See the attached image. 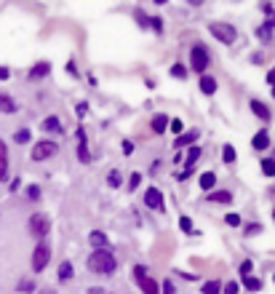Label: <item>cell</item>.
<instances>
[{"label":"cell","instance_id":"6da1fadb","mask_svg":"<svg viewBox=\"0 0 275 294\" xmlns=\"http://www.w3.org/2000/svg\"><path fill=\"white\" fill-rule=\"evenodd\" d=\"M118 268V259L110 249H94L88 257V270L96 275H110L112 270Z\"/></svg>","mask_w":275,"mask_h":294},{"label":"cell","instance_id":"7a4b0ae2","mask_svg":"<svg viewBox=\"0 0 275 294\" xmlns=\"http://www.w3.org/2000/svg\"><path fill=\"white\" fill-rule=\"evenodd\" d=\"M48 230H51L48 217H45V214H32V217H30V233L35 235V238H45Z\"/></svg>","mask_w":275,"mask_h":294},{"label":"cell","instance_id":"3957f363","mask_svg":"<svg viewBox=\"0 0 275 294\" xmlns=\"http://www.w3.org/2000/svg\"><path fill=\"white\" fill-rule=\"evenodd\" d=\"M48 259H51V249H48V244H38L35 252H32V270H35V273L45 270Z\"/></svg>","mask_w":275,"mask_h":294},{"label":"cell","instance_id":"277c9868","mask_svg":"<svg viewBox=\"0 0 275 294\" xmlns=\"http://www.w3.org/2000/svg\"><path fill=\"white\" fill-rule=\"evenodd\" d=\"M54 152H59L56 142H48V139H45V142H38L35 147H32L30 158H32V161H48V158L54 155Z\"/></svg>","mask_w":275,"mask_h":294},{"label":"cell","instance_id":"5b68a950","mask_svg":"<svg viewBox=\"0 0 275 294\" xmlns=\"http://www.w3.org/2000/svg\"><path fill=\"white\" fill-rule=\"evenodd\" d=\"M209 32L216 38V41L225 43V46H230V43L235 41V30H233L230 24H209Z\"/></svg>","mask_w":275,"mask_h":294},{"label":"cell","instance_id":"8992f818","mask_svg":"<svg viewBox=\"0 0 275 294\" xmlns=\"http://www.w3.org/2000/svg\"><path fill=\"white\" fill-rule=\"evenodd\" d=\"M190 64H192V70L206 72V67H209V51H206L203 46H192V51H190Z\"/></svg>","mask_w":275,"mask_h":294},{"label":"cell","instance_id":"52a82bcc","mask_svg":"<svg viewBox=\"0 0 275 294\" xmlns=\"http://www.w3.org/2000/svg\"><path fill=\"white\" fill-rule=\"evenodd\" d=\"M145 206L155 209V211H163L166 209V201H163V195H160L158 188H147L145 190Z\"/></svg>","mask_w":275,"mask_h":294},{"label":"cell","instance_id":"ba28073f","mask_svg":"<svg viewBox=\"0 0 275 294\" xmlns=\"http://www.w3.org/2000/svg\"><path fill=\"white\" fill-rule=\"evenodd\" d=\"M78 158H80V163H88V161H91V152H88V145H85L83 126L78 128Z\"/></svg>","mask_w":275,"mask_h":294},{"label":"cell","instance_id":"9c48e42d","mask_svg":"<svg viewBox=\"0 0 275 294\" xmlns=\"http://www.w3.org/2000/svg\"><path fill=\"white\" fill-rule=\"evenodd\" d=\"M40 128L43 131H48V134H62V121L56 115H48L43 123H40Z\"/></svg>","mask_w":275,"mask_h":294},{"label":"cell","instance_id":"30bf717a","mask_svg":"<svg viewBox=\"0 0 275 294\" xmlns=\"http://www.w3.org/2000/svg\"><path fill=\"white\" fill-rule=\"evenodd\" d=\"M251 112H254L259 121H270V110H267V105L259 102V99H251Z\"/></svg>","mask_w":275,"mask_h":294},{"label":"cell","instance_id":"8fae6325","mask_svg":"<svg viewBox=\"0 0 275 294\" xmlns=\"http://www.w3.org/2000/svg\"><path fill=\"white\" fill-rule=\"evenodd\" d=\"M251 147H254V150H267V147H270V134H267V131H256L254 139H251Z\"/></svg>","mask_w":275,"mask_h":294},{"label":"cell","instance_id":"7c38bea8","mask_svg":"<svg viewBox=\"0 0 275 294\" xmlns=\"http://www.w3.org/2000/svg\"><path fill=\"white\" fill-rule=\"evenodd\" d=\"M211 203H230L233 201V193L230 190H214V193H209L206 195Z\"/></svg>","mask_w":275,"mask_h":294},{"label":"cell","instance_id":"4fadbf2b","mask_svg":"<svg viewBox=\"0 0 275 294\" xmlns=\"http://www.w3.org/2000/svg\"><path fill=\"white\" fill-rule=\"evenodd\" d=\"M200 91H203V94H209V97H211V94L216 91V81H214L211 75H203V78H200Z\"/></svg>","mask_w":275,"mask_h":294},{"label":"cell","instance_id":"5bb4252c","mask_svg":"<svg viewBox=\"0 0 275 294\" xmlns=\"http://www.w3.org/2000/svg\"><path fill=\"white\" fill-rule=\"evenodd\" d=\"M8 177V152H5V145L0 142V179Z\"/></svg>","mask_w":275,"mask_h":294},{"label":"cell","instance_id":"9a60e30c","mask_svg":"<svg viewBox=\"0 0 275 294\" xmlns=\"http://www.w3.org/2000/svg\"><path fill=\"white\" fill-rule=\"evenodd\" d=\"M0 112H5V115L16 112V102L11 99V97H5V94H0Z\"/></svg>","mask_w":275,"mask_h":294},{"label":"cell","instance_id":"2e32d148","mask_svg":"<svg viewBox=\"0 0 275 294\" xmlns=\"http://www.w3.org/2000/svg\"><path fill=\"white\" fill-rule=\"evenodd\" d=\"M169 118H166V115H155V118H152V131H155V134H166V126H169Z\"/></svg>","mask_w":275,"mask_h":294},{"label":"cell","instance_id":"e0dca14e","mask_svg":"<svg viewBox=\"0 0 275 294\" xmlns=\"http://www.w3.org/2000/svg\"><path fill=\"white\" fill-rule=\"evenodd\" d=\"M139 289H142V292H145V294H158V292H160V286H158V284H155V281H152V278H150V275H147V278H145V281H139Z\"/></svg>","mask_w":275,"mask_h":294},{"label":"cell","instance_id":"ac0fdd59","mask_svg":"<svg viewBox=\"0 0 275 294\" xmlns=\"http://www.w3.org/2000/svg\"><path fill=\"white\" fill-rule=\"evenodd\" d=\"M56 278H59V281H70V278H72V262H67V259H64V262L59 265V273H56Z\"/></svg>","mask_w":275,"mask_h":294},{"label":"cell","instance_id":"d6986e66","mask_svg":"<svg viewBox=\"0 0 275 294\" xmlns=\"http://www.w3.org/2000/svg\"><path fill=\"white\" fill-rule=\"evenodd\" d=\"M88 241H91V244H94L96 249H107V235L99 233V230H94V233L88 235Z\"/></svg>","mask_w":275,"mask_h":294},{"label":"cell","instance_id":"ffe728a7","mask_svg":"<svg viewBox=\"0 0 275 294\" xmlns=\"http://www.w3.org/2000/svg\"><path fill=\"white\" fill-rule=\"evenodd\" d=\"M200 137V131H190V134H182V137H176V147H185V145H192L195 139Z\"/></svg>","mask_w":275,"mask_h":294},{"label":"cell","instance_id":"44dd1931","mask_svg":"<svg viewBox=\"0 0 275 294\" xmlns=\"http://www.w3.org/2000/svg\"><path fill=\"white\" fill-rule=\"evenodd\" d=\"M214 185H216V174H214V171L200 174V188H203V190H211Z\"/></svg>","mask_w":275,"mask_h":294},{"label":"cell","instance_id":"7402d4cb","mask_svg":"<svg viewBox=\"0 0 275 294\" xmlns=\"http://www.w3.org/2000/svg\"><path fill=\"white\" fill-rule=\"evenodd\" d=\"M243 289H249V292H259V289H262V281H259V278H254V275H243Z\"/></svg>","mask_w":275,"mask_h":294},{"label":"cell","instance_id":"603a6c76","mask_svg":"<svg viewBox=\"0 0 275 294\" xmlns=\"http://www.w3.org/2000/svg\"><path fill=\"white\" fill-rule=\"evenodd\" d=\"M16 292H21V294H30V292H35V281H30V278H21L19 284H16Z\"/></svg>","mask_w":275,"mask_h":294},{"label":"cell","instance_id":"cb8c5ba5","mask_svg":"<svg viewBox=\"0 0 275 294\" xmlns=\"http://www.w3.org/2000/svg\"><path fill=\"white\" fill-rule=\"evenodd\" d=\"M43 75H48V62H40L30 70V78H43Z\"/></svg>","mask_w":275,"mask_h":294},{"label":"cell","instance_id":"d4e9b609","mask_svg":"<svg viewBox=\"0 0 275 294\" xmlns=\"http://www.w3.org/2000/svg\"><path fill=\"white\" fill-rule=\"evenodd\" d=\"M262 174H265V177H275V161L273 158H265V161H262Z\"/></svg>","mask_w":275,"mask_h":294},{"label":"cell","instance_id":"484cf974","mask_svg":"<svg viewBox=\"0 0 275 294\" xmlns=\"http://www.w3.org/2000/svg\"><path fill=\"white\" fill-rule=\"evenodd\" d=\"M222 161H225V163H233V161H235V147H233V145H225V147H222Z\"/></svg>","mask_w":275,"mask_h":294},{"label":"cell","instance_id":"4316f807","mask_svg":"<svg viewBox=\"0 0 275 294\" xmlns=\"http://www.w3.org/2000/svg\"><path fill=\"white\" fill-rule=\"evenodd\" d=\"M30 137H32V134L27 131V128H19V131L14 134V142L16 145H27V142H30Z\"/></svg>","mask_w":275,"mask_h":294},{"label":"cell","instance_id":"83f0119b","mask_svg":"<svg viewBox=\"0 0 275 294\" xmlns=\"http://www.w3.org/2000/svg\"><path fill=\"white\" fill-rule=\"evenodd\" d=\"M256 38H259V41H270V38H273V27L270 24H262L259 30H256Z\"/></svg>","mask_w":275,"mask_h":294},{"label":"cell","instance_id":"f1b7e54d","mask_svg":"<svg viewBox=\"0 0 275 294\" xmlns=\"http://www.w3.org/2000/svg\"><path fill=\"white\" fill-rule=\"evenodd\" d=\"M139 185H142V174H139V171H134V174H131V179H128V190L134 193V190L139 188Z\"/></svg>","mask_w":275,"mask_h":294},{"label":"cell","instance_id":"f546056e","mask_svg":"<svg viewBox=\"0 0 275 294\" xmlns=\"http://www.w3.org/2000/svg\"><path fill=\"white\" fill-rule=\"evenodd\" d=\"M187 152H190V155H187V168H190L192 163H195L198 158H200V147H190V150H187Z\"/></svg>","mask_w":275,"mask_h":294},{"label":"cell","instance_id":"4dcf8cb0","mask_svg":"<svg viewBox=\"0 0 275 294\" xmlns=\"http://www.w3.org/2000/svg\"><path fill=\"white\" fill-rule=\"evenodd\" d=\"M203 294H219V281H209V284H203Z\"/></svg>","mask_w":275,"mask_h":294},{"label":"cell","instance_id":"1f68e13d","mask_svg":"<svg viewBox=\"0 0 275 294\" xmlns=\"http://www.w3.org/2000/svg\"><path fill=\"white\" fill-rule=\"evenodd\" d=\"M27 198H30V201H38V198H40V188H38V185H27Z\"/></svg>","mask_w":275,"mask_h":294},{"label":"cell","instance_id":"d6a6232c","mask_svg":"<svg viewBox=\"0 0 275 294\" xmlns=\"http://www.w3.org/2000/svg\"><path fill=\"white\" fill-rule=\"evenodd\" d=\"M134 278H136V284H139V281H145V278H147V268L136 265V268H134Z\"/></svg>","mask_w":275,"mask_h":294},{"label":"cell","instance_id":"836d02e7","mask_svg":"<svg viewBox=\"0 0 275 294\" xmlns=\"http://www.w3.org/2000/svg\"><path fill=\"white\" fill-rule=\"evenodd\" d=\"M171 75H174V78H185L187 75L185 64H174V67H171Z\"/></svg>","mask_w":275,"mask_h":294},{"label":"cell","instance_id":"e575fe53","mask_svg":"<svg viewBox=\"0 0 275 294\" xmlns=\"http://www.w3.org/2000/svg\"><path fill=\"white\" fill-rule=\"evenodd\" d=\"M225 222L230 225V228H238V225H240V214H227Z\"/></svg>","mask_w":275,"mask_h":294},{"label":"cell","instance_id":"d590c367","mask_svg":"<svg viewBox=\"0 0 275 294\" xmlns=\"http://www.w3.org/2000/svg\"><path fill=\"white\" fill-rule=\"evenodd\" d=\"M107 182H110V188H118V185H120V171H110Z\"/></svg>","mask_w":275,"mask_h":294},{"label":"cell","instance_id":"8d00e7d4","mask_svg":"<svg viewBox=\"0 0 275 294\" xmlns=\"http://www.w3.org/2000/svg\"><path fill=\"white\" fill-rule=\"evenodd\" d=\"M75 112H78V118H83L85 112H88V102H78V105H75Z\"/></svg>","mask_w":275,"mask_h":294},{"label":"cell","instance_id":"74e56055","mask_svg":"<svg viewBox=\"0 0 275 294\" xmlns=\"http://www.w3.org/2000/svg\"><path fill=\"white\" fill-rule=\"evenodd\" d=\"M179 228L185 230V233H190V230H192V222H190V217H182V219H179Z\"/></svg>","mask_w":275,"mask_h":294},{"label":"cell","instance_id":"f35d334b","mask_svg":"<svg viewBox=\"0 0 275 294\" xmlns=\"http://www.w3.org/2000/svg\"><path fill=\"white\" fill-rule=\"evenodd\" d=\"M259 230H262V225H246V235H249V238L254 233H259Z\"/></svg>","mask_w":275,"mask_h":294},{"label":"cell","instance_id":"ab89813d","mask_svg":"<svg viewBox=\"0 0 275 294\" xmlns=\"http://www.w3.org/2000/svg\"><path fill=\"white\" fill-rule=\"evenodd\" d=\"M251 268H254V265H251V259H246V262L240 265V273H243V275H249V273H251Z\"/></svg>","mask_w":275,"mask_h":294},{"label":"cell","instance_id":"60d3db41","mask_svg":"<svg viewBox=\"0 0 275 294\" xmlns=\"http://www.w3.org/2000/svg\"><path fill=\"white\" fill-rule=\"evenodd\" d=\"M265 11H267V14H270V19H267L265 24H270V27H275V11L270 8V5H265Z\"/></svg>","mask_w":275,"mask_h":294},{"label":"cell","instance_id":"b9f144b4","mask_svg":"<svg viewBox=\"0 0 275 294\" xmlns=\"http://www.w3.org/2000/svg\"><path fill=\"white\" fill-rule=\"evenodd\" d=\"M225 294H238V284H233V281L225 284Z\"/></svg>","mask_w":275,"mask_h":294},{"label":"cell","instance_id":"7bdbcfd3","mask_svg":"<svg viewBox=\"0 0 275 294\" xmlns=\"http://www.w3.org/2000/svg\"><path fill=\"white\" fill-rule=\"evenodd\" d=\"M169 126H171V131H174V134H179V131H182V121H171Z\"/></svg>","mask_w":275,"mask_h":294},{"label":"cell","instance_id":"ee69618b","mask_svg":"<svg viewBox=\"0 0 275 294\" xmlns=\"http://www.w3.org/2000/svg\"><path fill=\"white\" fill-rule=\"evenodd\" d=\"M8 75H11L8 67H0V81H8Z\"/></svg>","mask_w":275,"mask_h":294},{"label":"cell","instance_id":"f6af8a7d","mask_svg":"<svg viewBox=\"0 0 275 294\" xmlns=\"http://www.w3.org/2000/svg\"><path fill=\"white\" fill-rule=\"evenodd\" d=\"M163 294H174V284H171V281H166V284H163Z\"/></svg>","mask_w":275,"mask_h":294},{"label":"cell","instance_id":"bcb514c9","mask_svg":"<svg viewBox=\"0 0 275 294\" xmlns=\"http://www.w3.org/2000/svg\"><path fill=\"white\" fill-rule=\"evenodd\" d=\"M267 83H270V86H275V70L267 72Z\"/></svg>","mask_w":275,"mask_h":294},{"label":"cell","instance_id":"7dc6e473","mask_svg":"<svg viewBox=\"0 0 275 294\" xmlns=\"http://www.w3.org/2000/svg\"><path fill=\"white\" fill-rule=\"evenodd\" d=\"M123 150H126V155H131V150H134V145H131V142H123Z\"/></svg>","mask_w":275,"mask_h":294},{"label":"cell","instance_id":"c3c4849f","mask_svg":"<svg viewBox=\"0 0 275 294\" xmlns=\"http://www.w3.org/2000/svg\"><path fill=\"white\" fill-rule=\"evenodd\" d=\"M88 294H102V289H88Z\"/></svg>","mask_w":275,"mask_h":294},{"label":"cell","instance_id":"681fc988","mask_svg":"<svg viewBox=\"0 0 275 294\" xmlns=\"http://www.w3.org/2000/svg\"><path fill=\"white\" fill-rule=\"evenodd\" d=\"M40 294H54V289H43V292H40Z\"/></svg>","mask_w":275,"mask_h":294},{"label":"cell","instance_id":"f907efd6","mask_svg":"<svg viewBox=\"0 0 275 294\" xmlns=\"http://www.w3.org/2000/svg\"><path fill=\"white\" fill-rule=\"evenodd\" d=\"M273 97H275V86H273Z\"/></svg>","mask_w":275,"mask_h":294},{"label":"cell","instance_id":"816d5d0a","mask_svg":"<svg viewBox=\"0 0 275 294\" xmlns=\"http://www.w3.org/2000/svg\"><path fill=\"white\" fill-rule=\"evenodd\" d=\"M273 281H275V275H273Z\"/></svg>","mask_w":275,"mask_h":294},{"label":"cell","instance_id":"f5cc1de1","mask_svg":"<svg viewBox=\"0 0 275 294\" xmlns=\"http://www.w3.org/2000/svg\"><path fill=\"white\" fill-rule=\"evenodd\" d=\"M273 217H275V211H273Z\"/></svg>","mask_w":275,"mask_h":294}]
</instances>
